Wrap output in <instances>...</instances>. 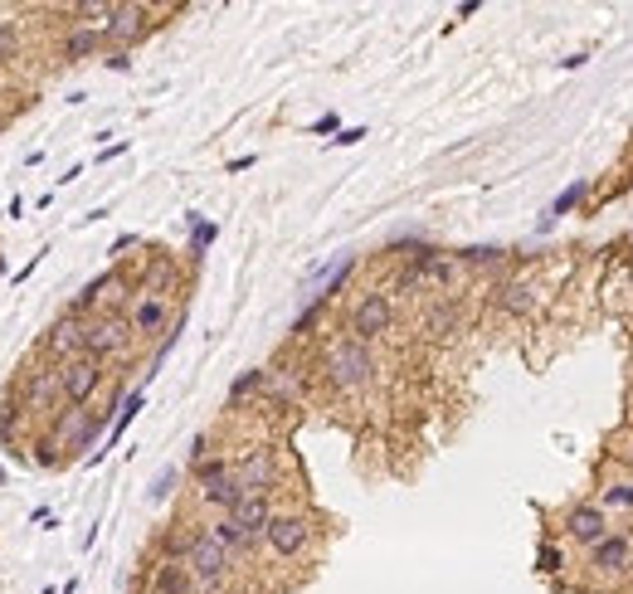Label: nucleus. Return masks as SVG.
<instances>
[{"instance_id": "f257e3e1", "label": "nucleus", "mask_w": 633, "mask_h": 594, "mask_svg": "<svg viewBox=\"0 0 633 594\" xmlns=\"http://www.w3.org/2000/svg\"><path fill=\"white\" fill-rule=\"evenodd\" d=\"M327 380H332L336 390H361V385H371V380H375L371 346H366V341H356V336L336 341L332 351H327Z\"/></svg>"}, {"instance_id": "f03ea898", "label": "nucleus", "mask_w": 633, "mask_h": 594, "mask_svg": "<svg viewBox=\"0 0 633 594\" xmlns=\"http://www.w3.org/2000/svg\"><path fill=\"white\" fill-rule=\"evenodd\" d=\"M132 317L127 312H103V317H93L88 322V332H83V356H93V361H108V356H122L127 346H132Z\"/></svg>"}, {"instance_id": "7ed1b4c3", "label": "nucleus", "mask_w": 633, "mask_h": 594, "mask_svg": "<svg viewBox=\"0 0 633 594\" xmlns=\"http://www.w3.org/2000/svg\"><path fill=\"white\" fill-rule=\"evenodd\" d=\"M186 565H190V575H195V585H200V590H220V585H224V575H229V551H224L220 541L210 536V526L190 536Z\"/></svg>"}, {"instance_id": "20e7f679", "label": "nucleus", "mask_w": 633, "mask_h": 594, "mask_svg": "<svg viewBox=\"0 0 633 594\" xmlns=\"http://www.w3.org/2000/svg\"><path fill=\"white\" fill-rule=\"evenodd\" d=\"M98 385H103V361H93V356H78V361H64L59 366V395L74 409L88 405L98 395Z\"/></svg>"}, {"instance_id": "39448f33", "label": "nucleus", "mask_w": 633, "mask_h": 594, "mask_svg": "<svg viewBox=\"0 0 633 594\" xmlns=\"http://www.w3.org/2000/svg\"><path fill=\"white\" fill-rule=\"evenodd\" d=\"M390 322H395V302H390V293H366L356 307H351V336L366 341V346H371L375 336L390 332Z\"/></svg>"}, {"instance_id": "423d86ee", "label": "nucleus", "mask_w": 633, "mask_h": 594, "mask_svg": "<svg viewBox=\"0 0 633 594\" xmlns=\"http://www.w3.org/2000/svg\"><path fill=\"white\" fill-rule=\"evenodd\" d=\"M307 536H312V521L302 517V512H273V521H268V546H273V556L293 560L307 546Z\"/></svg>"}, {"instance_id": "0eeeda50", "label": "nucleus", "mask_w": 633, "mask_h": 594, "mask_svg": "<svg viewBox=\"0 0 633 594\" xmlns=\"http://www.w3.org/2000/svg\"><path fill=\"white\" fill-rule=\"evenodd\" d=\"M565 531H570V541H580V546H599V541L609 536V517H604L599 502H580V507L565 512Z\"/></svg>"}, {"instance_id": "6e6552de", "label": "nucleus", "mask_w": 633, "mask_h": 594, "mask_svg": "<svg viewBox=\"0 0 633 594\" xmlns=\"http://www.w3.org/2000/svg\"><path fill=\"white\" fill-rule=\"evenodd\" d=\"M633 560V541L624 531H609L599 546H590V565H595L599 575H624Z\"/></svg>"}, {"instance_id": "1a4fd4ad", "label": "nucleus", "mask_w": 633, "mask_h": 594, "mask_svg": "<svg viewBox=\"0 0 633 594\" xmlns=\"http://www.w3.org/2000/svg\"><path fill=\"white\" fill-rule=\"evenodd\" d=\"M103 35H108L112 44H137V39L147 35V5H112Z\"/></svg>"}, {"instance_id": "9d476101", "label": "nucleus", "mask_w": 633, "mask_h": 594, "mask_svg": "<svg viewBox=\"0 0 633 594\" xmlns=\"http://www.w3.org/2000/svg\"><path fill=\"white\" fill-rule=\"evenodd\" d=\"M83 332H88V322L74 317V312H64V317L49 327V351H54L59 361H78V356H83Z\"/></svg>"}, {"instance_id": "9b49d317", "label": "nucleus", "mask_w": 633, "mask_h": 594, "mask_svg": "<svg viewBox=\"0 0 633 594\" xmlns=\"http://www.w3.org/2000/svg\"><path fill=\"white\" fill-rule=\"evenodd\" d=\"M195 575H190L186 560H161L156 570H151V594H195Z\"/></svg>"}, {"instance_id": "f8f14e48", "label": "nucleus", "mask_w": 633, "mask_h": 594, "mask_svg": "<svg viewBox=\"0 0 633 594\" xmlns=\"http://www.w3.org/2000/svg\"><path fill=\"white\" fill-rule=\"evenodd\" d=\"M234 478H239V487H244L249 497H268V487H273L278 473H273V458H268V453H249V458L239 463Z\"/></svg>"}, {"instance_id": "ddd939ff", "label": "nucleus", "mask_w": 633, "mask_h": 594, "mask_svg": "<svg viewBox=\"0 0 633 594\" xmlns=\"http://www.w3.org/2000/svg\"><path fill=\"white\" fill-rule=\"evenodd\" d=\"M127 317H132V332L137 336H156L171 322V307H166V297H137Z\"/></svg>"}, {"instance_id": "4468645a", "label": "nucleus", "mask_w": 633, "mask_h": 594, "mask_svg": "<svg viewBox=\"0 0 633 594\" xmlns=\"http://www.w3.org/2000/svg\"><path fill=\"white\" fill-rule=\"evenodd\" d=\"M229 517L239 521V531L249 536V541H259V536H268V521H273V507H268V497H244Z\"/></svg>"}, {"instance_id": "2eb2a0df", "label": "nucleus", "mask_w": 633, "mask_h": 594, "mask_svg": "<svg viewBox=\"0 0 633 594\" xmlns=\"http://www.w3.org/2000/svg\"><path fill=\"white\" fill-rule=\"evenodd\" d=\"M244 497H249V492L239 487V478H234V473H229V478H220V483L200 487V502H210V507H220L224 517H229V512H234V507L244 502Z\"/></svg>"}, {"instance_id": "dca6fc26", "label": "nucleus", "mask_w": 633, "mask_h": 594, "mask_svg": "<svg viewBox=\"0 0 633 594\" xmlns=\"http://www.w3.org/2000/svg\"><path fill=\"white\" fill-rule=\"evenodd\" d=\"M497 307L512 312V317H526V312L536 307V288H531V283H502V288H497Z\"/></svg>"}, {"instance_id": "f3484780", "label": "nucleus", "mask_w": 633, "mask_h": 594, "mask_svg": "<svg viewBox=\"0 0 633 594\" xmlns=\"http://www.w3.org/2000/svg\"><path fill=\"white\" fill-rule=\"evenodd\" d=\"M103 25H78L74 35L64 39V54H69V59H88V54H98V49H103Z\"/></svg>"}, {"instance_id": "a211bd4d", "label": "nucleus", "mask_w": 633, "mask_h": 594, "mask_svg": "<svg viewBox=\"0 0 633 594\" xmlns=\"http://www.w3.org/2000/svg\"><path fill=\"white\" fill-rule=\"evenodd\" d=\"M171 283H176V263H171V259H156L147 268V278H142V297H161Z\"/></svg>"}, {"instance_id": "6ab92c4d", "label": "nucleus", "mask_w": 633, "mask_h": 594, "mask_svg": "<svg viewBox=\"0 0 633 594\" xmlns=\"http://www.w3.org/2000/svg\"><path fill=\"white\" fill-rule=\"evenodd\" d=\"M210 536L220 541L224 551H249V546H254V541H249V536L239 531V521H234V517H220L215 526H210Z\"/></svg>"}, {"instance_id": "aec40b11", "label": "nucleus", "mask_w": 633, "mask_h": 594, "mask_svg": "<svg viewBox=\"0 0 633 594\" xmlns=\"http://www.w3.org/2000/svg\"><path fill=\"white\" fill-rule=\"evenodd\" d=\"M453 327H458V312H453V307H434V312H429V317H424V332L434 336V341H444L448 332H453Z\"/></svg>"}, {"instance_id": "412c9836", "label": "nucleus", "mask_w": 633, "mask_h": 594, "mask_svg": "<svg viewBox=\"0 0 633 594\" xmlns=\"http://www.w3.org/2000/svg\"><path fill=\"white\" fill-rule=\"evenodd\" d=\"M54 390H59V371H35V375H30V385H25L30 405H44Z\"/></svg>"}, {"instance_id": "4be33fe9", "label": "nucleus", "mask_w": 633, "mask_h": 594, "mask_svg": "<svg viewBox=\"0 0 633 594\" xmlns=\"http://www.w3.org/2000/svg\"><path fill=\"white\" fill-rule=\"evenodd\" d=\"M234 468L224 463V458H205V463H195V487H210V483H220V478H229Z\"/></svg>"}, {"instance_id": "5701e85b", "label": "nucleus", "mask_w": 633, "mask_h": 594, "mask_svg": "<svg viewBox=\"0 0 633 594\" xmlns=\"http://www.w3.org/2000/svg\"><path fill=\"white\" fill-rule=\"evenodd\" d=\"M585 190H590L585 181H575L570 190H560V195H556V205H551V215H565V210H575V205L585 200Z\"/></svg>"}, {"instance_id": "b1692460", "label": "nucleus", "mask_w": 633, "mask_h": 594, "mask_svg": "<svg viewBox=\"0 0 633 594\" xmlns=\"http://www.w3.org/2000/svg\"><path fill=\"white\" fill-rule=\"evenodd\" d=\"M137 409H142V390H132V395L122 400V414H117V424H112V439H117V434H122L132 419H137Z\"/></svg>"}, {"instance_id": "393cba45", "label": "nucleus", "mask_w": 633, "mask_h": 594, "mask_svg": "<svg viewBox=\"0 0 633 594\" xmlns=\"http://www.w3.org/2000/svg\"><path fill=\"white\" fill-rule=\"evenodd\" d=\"M15 49H20V35H15V25H10V20H0V69L15 59Z\"/></svg>"}, {"instance_id": "a878e982", "label": "nucleus", "mask_w": 633, "mask_h": 594, "mask_svg": "<svg viewBox=\"0 0 633 594\" xmlns=\"http://www.w3.org/2000/svg\"><path fill=\"white\" fill-rule=\"evenodd\" d=\"M560 565H565V551H560V546H541V551H536V570H541V575H556Z\"/></svg>"}, {"instance_id": "bb28decb", "label": "nucleus", "mask_w": 633, "mask_h": 594, "mask_svg": "<svg viewBox=\"0 0 633 594\" xmlns=\"http://www.w3.org/2000/svg\"><path fill=\"white\" fill-rule=\"evenodd\" d=\"M263 385H268V375H263V371H249V375H239V380H234V390H229V400H244V395H249V390H263Z\"/></svg>"}, {"instance_id": "cd10ccee", "label": "nucleus", "mask_w": 633, "mask_h": 594, "mask_svg": "<svg viewBox=\"0 0 633 594\" xmlns=\"http://www.w3.org/2000/svg\"><path fill=\"white\" fill-rule=\"evenodd\" d=\"M502 259V249H497V244H492V249H487V244H478V249H463V263H497Z\"/></svg>"}, {"instance_id": "c85d7f7f", "label": "nucleus", "mask_w": 633, "mask_h": 594, "mask_svg": "<svg viewBox=\"0 0 633 594\" xmlns=\"http://www.w3.org/2000/svg\"><path fill=\"white\" fill-rule=\"evenodd\" d=\"M171 483H176V468H166V473L156 478V487H151V502H161V497L171 492Z\"/></svg>"}, {"instance_id": "c756f323", "label": "nucleus", "mask_w": 633, "mask_h": 594, "mask_svg": "<svg viewBox=\"0 0 633 594\" xmlns=\"http://www.w3.org/2000/svg\"><path fill=\"white\" fill-rule=\"evenodd\" d=\"M361 137H366V127H346V132H341V137H336V147H356V142H361Z\"/></svg>"}, {"instance_id": "7c9ffc66", "label": "nucleus", "mask_w": 633, "mask_h": 594, "mask_svg": "<svg viewBox=\"0 0 633 594\" xmlns=\"http://www.w3.org/2000/svg\"><path fill=\"white\" fill-rule=\"evenodd\" d=\"M629 463H633V448H629Z\"/></svg>"}, {"instance_id": "2f4dec72", "label": "nucleus", "mask_w": 633, "mask_h": 594, "mask_svg": "<svg viewBox=\"0 0 633 594\" xmlns=\"http://www.w3.org/2000/svg\"><path fill=\"white\" fill-rule=\"evenodd\" d=\"M629 575H633V560H629Z\"/></svg>"}, {"instance_id": "473e14b6", "label": "nucleus", "mask_w": 633, "mask_h": 594, "mask_svg": "<svg viewBox=\"0 0 633 594\" xmlns=\"http://www.w3.org/2000/svg\"><path fill=\"white\" fill-rule=\"evenodd\" d=\"M147 594H151V590H147Z\"/></svg>"}]
</instances>
